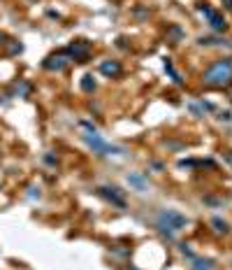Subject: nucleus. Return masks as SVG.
<instances>
[{"mask_svg": "<svg viewBox=\"0 0 232 270\" xmlns=\"http://www.w3.org/2000/svg\"><path fill=\"white\" fill-rule=\"evenodd\" d=\"M202 82H205L207 86H212V88L230 86L232 84V58L230 56L214 61L212 66L202 72Z\"/></svg>", "mask_w": 232, "mask_h": 270, "instance_id": "1", "label": "nucleus"}, {"mask_svg": "<svg viewBox=\"0 0 232 270\" xmlns=\"http://www.w3.org/2000/svg\"><path fill=\"white\" fill-rule=\"evenodd\" d=\"M188 224V216L177 212V210H160L158 216H156V226L160 228V233L167 238V240H172L174 233L181 230Z\"/></svg>", "mask_w": 232, "mask_h": 270, "instance_id": "2", "label": "nucleus"}, {"mask_svg": "<svg viewBox=\"0 0 232 270\" xmlns=\"http://www.w3.org/2000/svg\"><path fill=\"white\" fill-rule=\"evenodd\" d=\"M84 142H86L88 147L93 149V154L98 156H123L126 154V149L119 147V144H112V142H107L98 130H84Z\"/></svg>", "mask_w": 232, "mask_h": 270, "instance_id": "3", "label": "nucleus"}, {"mask_svg": "<svg viewBox=\"0 0 232 270\" xmlns=\"http://www.w3.org/2000/svg\"><path fill=\"white\" fill-rule=\"evenodd\" d=\"M198 10L202 14H205V19H207V24H209V28H212L214 33H223V30H228V21L223 19V14L221 12H216L214 7H209L207 2H200L198 5Z\"/></svg>", "mask_w": 232, "mask_h": 270, "instance_id": "4", "label": "nucleus"}, {"mask_svg": "<svg viewBox=\"0 0 232 270\" xmlns=\"http://www.w3.org/2000/svg\"><path fill=\"white\" fill-rule=\"evenodd\" d=\"M70 61H72V58H70V56H67V52L63 49V52H56V54L46 56L44 61H42V68H44V70H49V72H60V70H65V68L70 66Z\"/></svg>", "mask_w": 232, "mask_h": 270, "instance_id": "5", "label": "nucleus"}, {"mask_svg": "<svg viewBox=\"0 0 232 270\" xmlns=\"http://www.w3.org/2000/svg\"><path fill=\"white\" fill-rule=\"evenodd\" d=\"M98 194L105 200H109L112 205H116V208H126V194L119 189V186H112V184H105V186H100Z\"/></svg>", "mask_w": 232, "mask_h": 270, "instance_id": "6", "label": "nucleus"}, {"mask_svg": "<svg viewBox=\"0 0 232 270\" xmlns=\"http://www.w3.org/2000/svg\"><path fill=\"white\" fill-rule=\"evenodd\" d=\"M67 52V56L72 58V61H77V63H84L88 58V54H91V42H86V40H74L70 47L65 49Z\"/></svg>", "mask_w": 232, "mask_h": 270, "instance_id": "7", "label": "nucleus"}, {"mask_svg": "<svg viewBox=\"0 0 232 270\" xmlns=\"http://www.w3.org/2000/svg\"><path fill=\"white\" fill-rule=\"evenodd\" d=\"M126 180H128V184H130L135 191H146V189H149V177H146L144 172H130Z\"/></svg>", "mask_w": 232, "mask_h": 270, "instance_id": "8", "label": "nucleus"}, {"mask_svg": "<svg viewBox=\"0 0 232 270\" xmlns=\"http://www.w3.org/2000/svg\"><path fill=\"white\" fill-rule=\"evenodd\" d=\"M100 72L105 74V77H109V80H114V77L121 74V63L119 61H102L100 63Z\"/></svg>", "mask_w": 232, "mask_h": 270, "instance_id": "9", "label": "nucleus"}, {"mask_svg": "<svg viewBox=\"0 0 232 270\" xmlns=\"http://www.w3.org/2000/svg\"><path fill=\"white\" fill-rule=\"evenodd\" d=\"M30 94H33V84H30V82L19 80L14 84V96H16V98H28Z\"/></svg>", "mask_w": 232, "mask_h": 270, "instance_id": "10", "label": "nucleus"}, {"mask_svg": "<svg viewBox=\"0 0 232 270\" xmlns=\"http://www.w3.org/2000/svg\"><path fill=\"white\" fill-rule=\"evenodd\" d=\"M167 40L172 42V44H179V42L184 40V30H181V26H177V24L167 26Z\"/></svg>", "mask_w": 232, "mask_h": 270, "instance_id": "11", "label": "nucleus"}, {"mask_svg": "<svg viewBox=\"0 0 232 270\" xmlns=\"http://www.w3.org/2000/svg\"><path fill=\"white\" fill-rule=\"evenodd\" d=\"M212 226H214V230H216L219 236H228V233H230V224L223 222L221 216H214V219H212Z\"/></svg>", "mask_w": 232, "mask_h": 270, "instance_id": "12", "label": "nucleus"}, {"mask_svg": "<svg viewBox=\"0 0 232 270\" xmlns=\"http://www.w3.org/2000/svg\"><path fill=\"white\" fill-rule=\"evenodd\" d=\"M191 270H214V261L212 258H193Z\"/></svg>", "mask_w": 232, "mask_h": 270, "instance_id": "13", "label": "nucleus"}, {"mask_svg": "<svg viewBox=\"0 0 232 270\" xmlns=\"http://www.w3.org/2000/svg\"><path fill=\"white\" fill-rule=\"evenodd\" d=\"M95 86H98V84L93 80V74H84V77H81V91H84V94H93Z\"/></svg>", "mask_w": 232, "mask_h": 270, "instance_id": "14", "label": "nucleus"}, {"mask_svg": "<svg viewBox=\"0 0 232 270\" xmlns=\"http://www.w3.org/2000/svg\"><path fill=\"white\" fill-rule=\"evenodd\" d=\"M200 44H202V47H219V44H228V47H230V40H221V38H200Z\"/></svg>", "mask_w": 232, "mask_h": 270, "instance_id": "15", "label": "nucleus"}, {"mask_svg": "<svg viewBox=\"0 0 232 270\" xmlns=\"http://www.w3.org/2000/svg\"><path fill=\"white\" fill-rule=\"evenodd\" d=\"M165 70L170 72V77L174 80V84H184V80H181V74L177 72V70H174V66H172V61H170V58H165Z\"/></svg>", "mask_w": 232, "mask_h": 270, "instance_id": "16", "label": "nucleus"}, {"mask_svg": "<svg viewBox=\"0 0 232 270\" xmlns=\"http://www.w3.org/2000/svg\"><path fill=\"white\" fill-rule=\"evenodd\" d=\"M21 52H23V44H21V42H12V44L7 47V54L9 56H16V54H21Z\"/></svg>", "mask_w": 232, "mask_h": 270, "instance_id": "17", "label": "nucleus"}, {"mask_svg": "<svg viewBox=\"0 0 232 270\" xmlns=\"http://www.w3.org/2000/svg\"><path fill=\"white\" fill-rule=\"evenodd\" d=\"M219 119H221V122H226V124H232V112H230V110H226V112H219Z\"/></svg>", "mask_w": 232, "mask_h": 270, "instance_id": "18", "label": "nucleus"}, {"mask_svg": "<svg viewBox=\"0 0 232 270\" xmlns=\"http://www.w3.org/2000/svg\"><path fill=\"white\" fill-rule=\"evenodd\" d=\"M44 161H46V163H49V166H53V163L58 161V158H56V156H53V154H51V152H49V154H46V156H44Z\"/></svg>", "mask_w": 232, "mask_h": 270, "instance_id": "19", "label": "nucleus"}, {"mask_svg": "<svg viewBox=\"0 0 232 270\" xmlns=\"http://www.w3.org/2000/svg\"><path fill=\"white\" fill-rule=\"evenodd\" d=\"M223 7H226V10H230V12H232V0H223Z\"/></svg>", "mask_w": 232, "mask_h": 270, "instance_id": "20", "label": "nucleus"}, {"mask_svg": "<svg viewBox=\"0 0 232 270\" xmlns=\"http://www.w3.org/2000/svg\"><path fill=\"white\" fill-rule=\"evenodd\" d=\"M0 44H7V35L5 33H0Z\"/></svg>", "mask_w": 232, "mask_h": 270, "instance_id": "21", "label": "nucleus"}, {"mask_svg": "<svg viewBox=\"0 0 232 270\" xmlns=\"http://www.w3.org/2000/svg\"><path fill=\"white\" fill-rule=\"evenodd\" d=\"M226 156H228V161H230V163H232V152H228V154H226Z\"/></svg>", "mask_w": 232, "mask_h": 270, "instance_id": "22", "label": "nucleus"}]
</instances>
